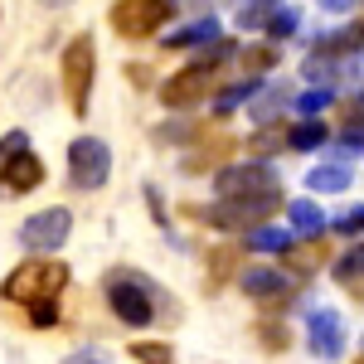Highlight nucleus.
<instances>
[{"instance_id": "nucleus-30", "label": "nucleus", "mask_w": 364, "mask_h": 364, "mask_svg": "<svg viewBox=\"0 0 364 364\" xmlns=\"http://www.w3.org/2000/svg\"><path fill=\"white\" fill-rule=\"evenodd\" d=\"M321 10H331V15H340V10H355V0H316Z\"/></svg>"}, {"instance_id": "nucleus-6", "label": "nucleus", "mask_w": 364, "mask_h": 364, "mask_svg": "<svg viewBox=\"0 0 364 364\" xmlns=\"http://www.w3.org/2000/svg\"><path fill=\"white\" fill-rule=\"evenodd\" d=\"M112 175V151L97 136H78L68 146V185L73 190H102Z\"/></svg>"}, {"instance_id": "nucleus-31", "label": "nucleus", "mask_w": 364, "mask_h": 364, "mask_svg": "<svg viewBox=\"0 0 364 364\" xmlns=\"http://www.w3.org/2000/svg\"><path fill=\"white\" fill-rule=\"evenodd\" d=\"M350 112H360V117H364V97H355V102H350Z\"/></svg>"}, {"instance_id": "nucleus-3", "label": "nucleus", "mask_w": 364, "mask_h": 364, "mask_svg": "<svg viewBox=\"0 0 364 364\" xmlns=\"http://www.w3.org/2000/svg\"><path fill=\"white\" fill-rule=\"evenodd\" d=\"M233 54H238L233 44H209V54H204V58L185 63L170 83H161V102H166V107H190V102H199V92L209 87V78H214Z\"/></svg>"}, {"instance_id": "nucleus-9", "label": "nucleus", "mask_w": 364, "mask_h": 364, "mask_svg": "<svg viewBox=\"0 0 364 364\" xmlns=\"http://www.w3.org/2000/svg\"><path fill=\"white\" fill-rule=\"evenodd\" d=\"M68 228H73V214H68V209H44V214L25 219V228H20V243H25L34 257H44V252H54L58 243L68 238Z\"/></svg>"}, {"instance_id": "nucleus-28", "label": "nucleus", "mask_w": 364, "mask_h": 364, "mask_svg": "<svg viewBox=\"0 0 364 364\" xmlns=\"http://www.w3.org/2000/svg\"><path fill=\"white\" fill-rule=\"evenodd\" d=\"M243 63L248 68H272L277 63V49H252V54H243Z\"/></svg>"}, {"instance_id": "nucleus-23", "label": "nucleus", "mask_w": 364, "mask_h": 364, "mask_svg": "<svg viewBox=\"0 0 364 364\" xmlns=\"http://www.w3.org/2000/svg\"><path fill=\"white\" fill-rule=\"evenodd\" d=\"M360 151H364V122H360V127L350 122V127L340 132V151H336V156H360Z\"/></svg>"}, {"instance_id": "nucleus-29", "label": "nucleus", "mask_w": 364, "mask_h": 364, "mask_svg": "<svg viewBox=\"0 0 364 364\" xmlns=\"http://www.w3.org/2000/svg\"><path fill=\"white\" fill-rule=\"evenodd\" d=\"M29 321H34V326H54V321H58L54 301H44V306H34V311H29Z\"/></svg>"}, {"instance_id": "nucleus-1", "label": "nucleus", "mask_w": 364, "mask_h": 364, "mask_svg": "<svg viewBox=\"0 0 364 364\" xmlns=\"http://www.w3.org/2000/svg\"><path fill=\"white\" fill-rule=\"evenodd\" d=\"M102 291H107L112 316L122 321V326H151L156 311H161V301H166V291H161L151 277H141L136 267H117V272H107Z\"/></svg>"}, {"instance_id": "nucleus-13", "label": "nucleus", "mask_w": 364, "mask_h": 364, "mask_svg": "<svg viewBox=\"0 0 364 364\" xmlns=\"http://www.w3.org/2000/svg\"><path fill=\"white\" fill-rule=\"evenodd\" d=\"M291 243H296V233H291V228L262 224V228H252V233H248V248H252V252H287Z\"/></svg>"}, {"instance_id": "nucleus-4", "label": "nucleus", "mask_w": 364, "mask_h": 364, "mask_svg": "<svg viewBox=\"0 0 364 364\" xmlns=\"http://www.w3.org/2000/svg\"><path fill=\"white\" fill-rule=\"evenodd\" d=\"M92 68H97V49H92V39H73L68 49H63V97H68V107L83 117L87 102H92Z\"/></svg>"}, {"instance_id": "nucleus-33", "label": "nucleus", "mask_w": 364, "mask_h": 364, "mask_svg": "<svg viewBox=\"0 0 364 364\" xmlns=\"http://www.w3.org/2000/svg\"><path fill=\"white\" fill-rule=\"evenodd\" d=\"M355 364H364V355H360V360H355Z\"/></svg>"}, {"instance_id": "nucleus-12", "label": "nucleus", "mask_w": 364, "mask_h": 364, "mask_svg": "<svg viewBox=\"0 0 364 364\" xmlns=\"http://www.w3.org/2000/svg\"><path fill=\"white\" fill-rule=\"evenodd\" d=\"M238 287L248 291L252 301H282V296H291L296 282L287 277V272H277V267H252V272H243Z\"/></svg>"}, {"instance_id": "nucleus-15", "label": "nucleus", "mask_w": 364, "mask_h": 364, "mask_svg": "<svg viewBox=\"0 0 364 364\" xmlns=\"http://www.w3.org/2000/svg\"><path fill=\"white\" fill-rule=\"evenodd\" d=\"M355 49H364V25H355V29H336L331 39H321V44H316V54H326V58L355 54Z\"/></svg>"}, {"instance_id": "nucleus-5", "label": "nucleus", "mask_w": 364, "mask_h": 364, "mask_svg": "<svg viewBox=\"0 0 364 364\" xmlns=\"http://www.w3.org/2000/svg\"><path fill=\"white\" fill-rule=\"evenodd\" d=\"M282 209V195H252V199H219L199 219L214 228H262Z\"/></svg>"}, {"instance_id": "nucleus-26", "label": "nucleus", "mask_w": 364, "mask_h": 364, "mask_svg": "<svg viewBox=\"0 0 364 364\" xmlns=\"http://www.w3.org/2000/svg\"><path fill=\"white\" fill-rule=\"evenodd\" d=\"M336 233H364V204H355V209H345V214H340Z\"/></svg>"}, {"instance_id": "nucleus-8", "label": "nucleus", "mask_w": 364, "mask_h": 364, "mask_svg": "<svg viewBox=\"0 0 364 364\" xmlns=\"http://www.w3.org/2000/svg\"><path fill=\"white\" fill-rule=\"evenodd\" d=\"M214 190L224 199H252V195H282L277 170L262 161H243V166H224L214 175Z\"/></svg>"}, {"instance_id": "nucleus-10", "label": "nucleus", "mask_w": 364, "mask_h": 364, "mask_svg": "<svg viewBox=\"0 0 364 364\" xmlns=\"http://www.w3.org/2000/svg\"><path fill=\"white\" fill-rule=\"evenodd\" d=\"M311 355H321V360L345 355V326L336 311H311Z\"/></svg>"}, {"instance_id": "nucleus-17", "label": "nucleus", "mask_w": 364, "mask_h": 364, "mask_svg": "<svg viewBox=\"0 0 364 364\" xmlns=\"http://www.w3.org/2000/svg\"><path fill=\"white\" fill-rule=\"evenodd\" d=\"M291 224H296V233H306V238H316V233H326V214L316 209V199H296L291 209Z\"/></svg>"}, {"instance_id": "nucleus-27", "label": "nucleus", "mask_w": 364, "mask_h": 364, "mask_svg": "<svg viewBox=\"0 0 364 364\" xmlns=\"http://www.w3.org/2000/svg\"><path fill=\"white\" fill-rule=\"evenodd\" d=\"M282 102H287V97H282V87H272V92H267V97H262V102L252 107V117H257V122H272V117H277V107H282Z\"/></svg>"}, {"instance_id": "nucleus-7", "label": "nucleus", "mask_w": 364, "mask_h": 364, "mask_svg": "<svg viewBox=\"0 0 364 364\" xmlns=\"http://www.w3.org/2000/svg\"><path fill=\"white\" fill-rule=\"evenodd\" d=\"M170 15H175L170 0H117L107 10V20H112V29L122 39H151Z\"/></svg>"}, {"instance_id": "nucleus-2", "label": "nucleus", "mask_w": 364, "mask_h": 364, "mask_svg": "<svg viewBox=\"0 0 364 364\" xmlns=\"http://www.w3.org/2000/svg\"><path fill=\"white\" fill-rule=\"evenodd\" d=\"M68 287V267L54 262V257H29L20 262L10 277H5V301H25V306H44V301H54L58 291Z\"/></svg>"}, {"instance_id": "nucleus-18", "label": "nucleus", "mask_w": 364, "mask_h": 364, "mask_svg": "<svg viewBox=\"0 0 364 364\" xmlns=\"http://www.w3.org/2000/svg\"><path fill=\"white\" fill-rule=\"evenodd\" d=\"M287 146H291V151H321V146H326V127H321V122H301V127H291Z\"/></svg>"}, {"instance_id": "nucleus-25", "label": "nucleus", "mask_w": 364, "mask_h": 364, "mask_svg": "<svg viewBox=\"0 0 364 364\" xmlns=\"http://www.w3.org/2000/svg\"><path fill=\"white\" fill-rule=\"evenodd\" d=\"M291 29H296V10H277V15L267 20V34H272V39H287Z\"/></svg>"}, {"instance_id": "nucleus-14", "label": "nucleus", "mask_w": 364, "mask_h": 364, "mask_svg": "<svg viewBox=\"0 0 364 364\" xmlns=\"http://www.w3.org/2000/svg\"><path fill=\"white\" fill-rule=\"evenodd\" d=\"M190 44H219V20H199V25H185L180 34H170L166 49H190Z\"/></svg>"}, {"instance_id": "nucleus-16", "label": "nucleus", "mask_w": 364, "mask_h": 364, "mask_svg": "<svg viewBox=\"0 0 364 364\" xmlns=\"http://www.w3.org/2000/svg\"><path fill=\"white\" fill-rule=\"evenodd\" d=\"M306 190H321V195H340V190H350V170L345 166H321L306 175Z\"/></svg>"}, {"instance_id": "nucleus-21", "label": "nucleus", "mask_w": 364, "mask_h": 364, "mask_svg": "<svg viewBox=\"0 0 364 364\" xmlns=\"http://www.w3.org/2000/svg\"><path fill=\"white\" fill-rule=\"evenodd\" d=\"M132 355H136L141 364H170L175 360V350L161 345V340H141V345H132Z\"/></svg>"}, {"instance_id": "nucleus-32", "label": "nucleus", "mask_w": 364, "mask_h": 364, "mask_svg": "<svg viewBox=\"0 0 364 364\" xmlns=\"http://www.w3.org/2000/svg\"><path fill=\"white\" fill-rule=\"evenodd\" d=\"M49 5H63V0H49Z\"/></svg>"}, {"instance_id": "nucleus-11", "label": "nucleus", "mask_w": 364, "mask_h": 364, "mask_svg": "<svg viewBox=\"0 0 364 364\" xmlns=\"http://www.w3.org/2000/svg\"><path fill=\"white\" fill-rule=\"evenodd\" d=\"M39 185H44V161H39L34 151L5 161V170H0V190H5V195H29V190H39Z\"/></svg>"}, {"instance_id": "nucleus-24", "label": "nucleus", "mask_w": 364, "mask_h": 364, "mask_svg": "<svg viewBox=\"0 0 364 364\" xmlns=\"http://www.w3.org/2000/svg\"><path fill=\"white\" fill-rule=\"evenodd\" d=\"M25 151H29V136H25V132H10V136L0 141V166L15 161V156H25Z\"/></svg>"}, {"instance_id": "nucleus-22", "label": "nucleus", "mask_w": 364, "mask_h": 364, "mask_svg": "<svg viewBox=\"0 0 364 364\" xmlns=\"http://www.w3.org/2000/svg\"><path fill=\"white\" fill-rule=\"evenodd\" d=\"M326 102H331V87H311V92H301V97H296V112L306 117V122H316V112H321Z\"/></svg>"}, {"instance_id": "nucleus-19", "label": "nucleus", "mask_w": 364, "mask_h": 364, "mask_svg": "<svg viewBox=\"0 0 364 364\" xmlns=\"http://www.w3.org/2000/svg\"><path fill=\"white\" fill-rule=\"evenodd\" d=\"M336 282H340V287H360V282H364V248H350L336 262Z\"/></svg>"}, {"instance_id": "nucleus-20", "label": "nucleus", "mask_w": 364, "mask_h": 364, "mask_svg": "<svg viewBox=\"0 0 364 364\" xmlns=\"http://www.w3.org/2000/svg\"><path fill=\"white\" fill-rule=\"evenodd\" d=\"M252 92H257V78H243V83L224 87V92H219V97H214V107H219V112H233V107H238V102H243V97H252Z\"/></svg>"}]
</instances>
